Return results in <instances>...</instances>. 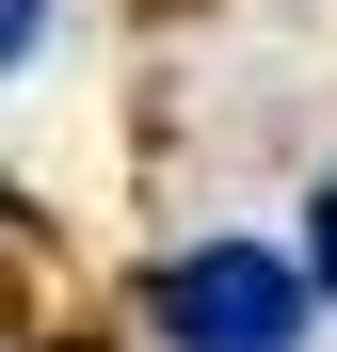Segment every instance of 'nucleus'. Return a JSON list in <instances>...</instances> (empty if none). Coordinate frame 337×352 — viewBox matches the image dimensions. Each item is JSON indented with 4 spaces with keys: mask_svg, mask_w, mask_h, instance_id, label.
Wrapping results in <instances>:
<instances>
[{
    "mask_svg": "<svg viewBox=\"0 0 337 352\" xmlns=\"http://www.w3.org/2000/svg\"><path fill=\"white\" fill-rule=\"evenodd\" d=\"M161 352H305V272L257 241H193L161 272Z\"/></svg>",
    "mask_w": 337,
    "mask_h": 352,
    "instance_id": "f257e3e1",
    "label": "nucleus"
},
{
    "mask_svg": "<svg viewBox=\"0 0 337 352\" xmlns=\"http://www.w3.org/2000/svg\"><path fill=\"white\" fill-rule=\"evenodd\" d=\"M305 272H321V305H337V176H321V208H305Z\"/></svg>",
    "mask_w": 337,
    "mask_h": 352,
    "instance_id": "f03ea898",
    "label": "nucleus"
}]
</instances>
